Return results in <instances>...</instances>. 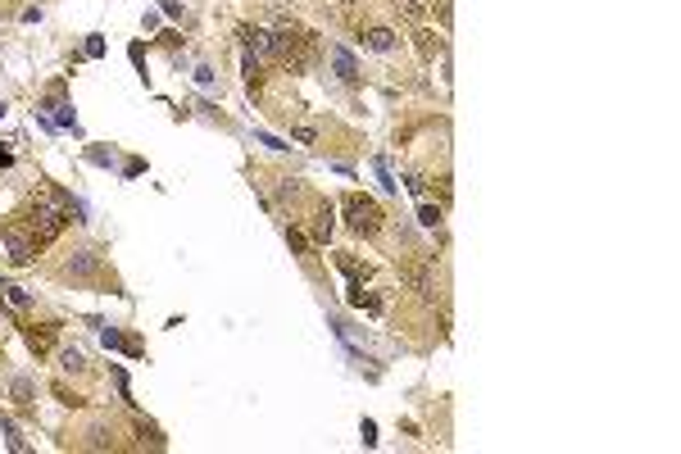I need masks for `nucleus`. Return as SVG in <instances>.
<instances>
[{
  "label": "nucleus",
  "mask_w": 681,
  "mask_h": 454,
  "mask_svg": "<svg viewBox=\"0 0 681 454\" xmlns=\"http://www.w3.org/2000/svg\"><path fill=\"white\" fill-rule=\"evenodd\" d=\"M87 209L77 205L73 195H64V191H55V186H41L37 191V200H32V214H28V223H32V232L41 241H55L59 232H64V223H87Z\"/></svg>",
  "instance_id": "obj_1"
},
{
  "label": "nucleus",
  "mask_w": 681,
  "mask_h": 454,
  "mask_svg": "<svg viewBox=\"0 0 681 454\" xmlns=\"http://www.w3.org/2000/svg\"><path fill=\"white\" fill-rule=\"evenodd\" d=\"M0 250L10 255V264H32L37 259V237L32 232H23L19 223H10V227H0Z\"/></svg>",
  "instance_id": "obj_2"
},
{
  "label": "nucleus",
  "mask_w": 681,
  "mask_h": 454,
  "mask_svg": "<svg viewBox=\"0 0 681 454\" xmlns=\"http://www.w3.org/2000/svg\"><path fill=\"white\" fill-rule=\"evenodd\" d=\"M346 214H350V227H355V232H368V237L382 227V209L373 205L368 195H350V200H346Z\"/></svg>",
  "instance_id": "obj_3"
},
{
  "label": "nucleus",
  "mask_w": 681,
  "mask_h": 454,
  "mask_svg": "<svg viewBox=\"0 0 681 454\" xmlns=\"http://www.w3.org/2000/svg\"><path fill=\"white\" fill-rule=\"evenodd\" d=\"M241 46H246V55L264 59V55H273V32L268 28H241Z\"/></svg>",
  "instance_id": "obj_4"
},
{
  "label": "nucleus",
  "mask_w": 681,
  "mask_h": 454,
  "mask_svg": "<svg viewBox=\"0 0 681 454\" xmlns=\"http://www.w3.org/2000/svg\"><path fill=\"white\" fill-rule=\"evenodd\" d=\"M10 400L19 404V409H32V404H37V382L28 377V373L10 377Z\"/></svg>",
  "instance_id": "obj_5"
},
{
  "label": "nucleus",
  "mask_w": 681,
  "mask_h": 454,
  "mask_svg": "<svg viewBox=\"0 0 681 454\" xmlns=\"http://www.w3.org/2000/svg\"><path fill=\"white\" fill-rule=\"evenodd\" d=\"M100 273V255L96 250H73V259H68V277H96Z\"/></svg>",
  "instance_id": "obj_6"
},
{
  "label": "nucleus",
  "mask_w": 681,
  "mask_h": 454,
  "mask_svg": "<svg viewBox=\"0 0 681 454\" xmlns=\"http://www.w3.org/2000/svg\"><path fill=\"white\" fill-rule=\"evenodd\" d=\"M332 64H336V77H346V82L359 77V64H355V55H350L346 46H332Z\"/></svg>",
  "instance_id": "obj_7"
},
{
  "label": "nucleus",
  "mask_w": 681,
  "mask_h": 454,
  "mask_svg": "<svg viewBox=\"0 0 681 454\" xmlns=\"http://www.w3.org/2000/svg\"><path fill=\"white\" fill-rule=\"evenodd\" d=\"M364 46H368V50L391 55V50H395V32H391V28H368V32H364Z\"/></svg>",
  "instance_id": "obj_8"
},
{
  "label": "nucleus",
  "mask_w": 681,
  "mask_h": 454,
  "mask_svg": "<svg viewBox=\"0 0 681 454\" xmlns=\"http://www.w3.org/2000/svg\"><path fill=\"white\" fill-rule=\"evenodd\" d=\"M413 46H418V55L422 59H436V55L445 50V41L436 32H427V28H418V32H413Z\"/></svg>",
  "instance_id": "obj_9"
},
{
  "label": "nucleus",
  "mask_w": 681,
  "mask_h": 454,
  "mask_svg": "<svg viewBox=\"0 0 681 454\" xmlns=\"http://www.w3.org/2000/svg\"><path fill=\"white\" fill-rule=\"evenodd\" d=\"M46 109L55 114V128H73L77 132V119H73V105H64V100L50 91V100H46Z\"/></svg>",
  "instance_id": "obj_10"
},
{
  "label": "nucleus",
  "mask_w": 681,
  "mask_h": 454,
  "mask_svg": "<svg viewBox=\"0 0 681 454\" xmlns=\"http://www.w3.org/2000/svg\"><path fill=\"white\" fill-rule=\"evenodd\" d=\"M0 432H5V441H10L14 454H28V441L19 436V427H14V418H0Z\"/></svg>",
  "instance_id": "obj_11"
},
{
  "label": "nucleus",
  "mask_w": 681,
  "mask_h": 454,
  "mask_svg": "<svg viewBox=\"0 0 681 454\" xmlns=\"http://www.w3.org/2000/svg\"><path fill=\"white\" fill-rule=\"evenodd\" d=\"M28 346L32 350H50L55 346V327L46 323V327H32V332H28Z\"/></svg>",
  "instance_id": "obj_12"
},
{
  "label": "nucleus",
  "mask_w": 681,
  "mask_h": 454,
  "mask_svg": "<svg viewBox=\"0 0 681 454\" xmlns=\"http://www.w3.org/2000/svg\"><path fill=\"white\" fill-rule=\"evenodd\" d=\"M59 368L64 373H87V359H82V350H59Z\"/></svg>",
  "instance_id": "obj_13"
},
{
  "label": "nucleus",
  "mask_w": 681,
  "mask_h": 454,
  "mask_svg": "<svg viewBox=\"0 0 681 454\" xmlns=\"http://www.w3.org/2000/svg\"><path fill=\"white\" fill-rule=\"evenodd\" d=\"M332 237V205L318 209V223H314V241H327Z\"/></svg>",
  "instance_id": "obj_14"
},
{
  "label": "nucleus",
  "mask_w": 681,
  "mask_h": 454,
  "mask_svg": "<svg viewBox=\"0 0 681 454\" xmlns=\"http://www.w3.org/2000/svg\"><path fill=\"white\" fill-rule=\"evenodd\" d=\"M377 177H382V191H395V177H391V164H386V155H377Z\"/></svg>",
  "instance_id": "obj_15"
},
{
  "label": "nucleus",
  "mask_w": 681,
  "mask_h": 454,
  "mask_svg": "<svg viewBox=\"0 0 681 454\" xmlns=\"http://www.w3.org/2000/svg\"><path fill=\"white\" fill-rule=\"evenodd\" d=\"M395 10H400L404 19H413V23H418V19H422V0H395Z\"/></svg>",
  "instance_id": "obj_16"
},
{
  "label": "nucleus",
  "mask_w": 681,
  "mask_h": 454,
  "mask_svg": "<svg viewBox=\"0 0 681 454\" xmlns=\"http://www.w3.org/2000/svg\"><path fill=\"white\" fill-rule=\"evenodd\" d=\"M137 432H141V441H150L155 450H159V445H164V436L155 432V427H150V422H146V418H137Z\"/></svg>",
  "instance_id": "obj_17"
},
{
  "label": "nucleus",
  "mask_w": 681,
  "mask_h": 454,
  "mask_svg": "<svg viewBox=\"0 0 681 454\" xmlns=\"http://www.w3.org/2000/svg\"><path fill=\"white\" fill-rule=\"evenodd\" d=\"M418 223L422 227H436V223H441V209H436V205H422L418 209Z\"/></svg>",
  "instance_id": "obj_18"
},
{
  "label": "nucleus",
  "mask_w": 681,
  "mask_h": 454,
  "mask_svg": "<svg viewBox=\"0 0 681 454\" xmlns=\"http://www.w3.org/2000/svg\"><path fill=\"white\" fill-rule=\"evenodd\" d=\"M87 445H91V450H105V445H109V432H105V427H91V432H87Z\"/></svg>",
  "instance_id": "obj_19"
},
{
  "label": "nucleus",
  "mask_w": 681,
  "mask_h": 454,
  "mask_svg": "<svg viewBox=\"0 0 681 454\" xmlns=\"http://www.w3.org/2000/svg\"><path fill=\"white\" fill-rule=\"evenodd\" d=\"M82 55H87V59H100V55H105V41H100V37H87V46H82Z\"/></svg>",
  "instance_id": "obj_20"
},
{
  "label": "nucleus",
  "mask_w": 681,
  "mask_h": 454,
  "mask_svg": "<svg viewBox=\"0 0 681 454\" xmlns=\"http://www.w3.org/2000/svg\"><path fill=\"white\" fill-rule=\"evenodd\" d=\"M359 436H364V445H377V422L364 418V427H359Z\"/></svg>",
  "instance_id": "obj_21"
},
{
  "label": "nucleus",
  "mask_w": 681,
  "mask_h": 454,
  "mask_svg": "<svg viewBox=\"0 0 681 454\" xmlns=\"http://www.w3.org/2000/svg\"><path fill=\"white\" fill-rule=\"evenodd\" d=\"M100 341H105V350H123V336L114 332V327H105V332H100Z\"/></svg>",
  "instance_id": "obj_22"
},
{
  "label": "nucleus",
  "mask_w": 681,
  "mask_h": 454,
  "mask_svg": "<svg viewBox=\"0 0 681 454\" xmlns=\"http://www.w3.org/2000/svg\"><path fill=\"white\" fill-rule=\"evenodd\" d=\"M159 10L168 14V19H182V0H159Z\"/></svg>",
  "instance_id": "obj_23"
},
{
  "label": "nucleus",
  "mask_w": 681,
  "mask_h": 454,
  "mask_svg": "<svg viewBox=\"0 0 681 454\" xmlns=\"http://www.w3.org/2000/svg\"><path fill=\"white\" fill-rule=\"evenodd\" d=\"M195 82H200V87H214V68L200 64V68H195Z\"/></svg>",
  "instance_id": "obj_24"
},
{
  "label": "nucleus",
  "mask_w": 681,
  "mask_h": 454,
  "mask_svg": "<svg viewBox=\"0 0 681 454\" xmlns=\"http://www.w3.org/2000/svg\"><path fill=\"white\" fill-rule=\"evenodd\" d=\"M87 159H91V164H105V168H109V164H114V150H87Z\"/></svg>",
  "instance_id": "obj_25"
},
{
  "label": "nucleus",
  "mask_w": 681,
  "mask_h": 454,
  "mask_svg": "<svg viewBox=\"0 0 681 454\" xmlns=\"http://www.w3.org/2000/svg\"><path fill=\"white\" fill-rule=\"evenodd\" d=\"M286 246H291L295 255H300V250H304V237H300V232H295V227H286Z\"/></svg>",
  "instance_id": "obj_26"
},
{
  "label": "nucleus",
  "mask_w": 681,
  "mask_h": 454,
  "mask_svg": "<svg viewBox=\"0 0 681 454\" xmlns=\"http://www.w3.org/2000/svg\"><path fill=\"white\" fill-rule=\"evenodd\" d=\"M314 137H318V132L309 128V123H304V128H295V141H304V146H309V141H314Z\"/></svg>",
  "instance_id": "obj_27"
},
{
  "label": "nucleus",
  "mask_w": 681,
  "mask_h": 454,
  "mask_svg": "<svg viewBox=\"0 0 681 454\" xmlns=\"http://www.w3.org/2000/svg\"><path fill=\"white\" fill-rule=\"evenodd\" d=\"M404 186H409L413 195H422V177H418V173H409V177H404Z\"/></svg>",
  "instance_id": "obj_28"
},
{
  "label": "nucleus",
  "mask_w": 681,
  "mask_h": 454,
  "mask_svg": "<svg viewBox=\"0 0 681 454\" xmlns=\"http://www.w3.org/2000/svg\"><path fill=\"white\" fill-rule=\"evenodd\" d=\"M0 168H10V150H0Z\"/></svg>",
  "instance_id": "obj_29"
},
{
  "label": "nucleus",
  "mask_w": 681,
  "mask_h": 454,
  "mask_svg": "<svg viewBox=\"0 0 681 454\" xmlns=\"http://www.w3.org/2000/svg\"><path fill=\"white\" fill-rule=\"evenodd\" d=\"M336 5H341V10H350V5H359V0H336Z\"/></svg>",
  "instance_id": "obj_30"
},
{
  "label": "nucleus",
  "mask_w": 681,
  "mask_h": 454,
  "mask_svg": "<svg viewBox=\"0 0 681 454\" xmlns=\"http://www.w3.org/2000/svg\"><path fill=\"white\" fill-rule=\"evenodd\" d=\"M5 109H10V105H5V100H0V119H5Z\"/></svg>",
  "instance_id": "obj_31"
}]
</instances>
